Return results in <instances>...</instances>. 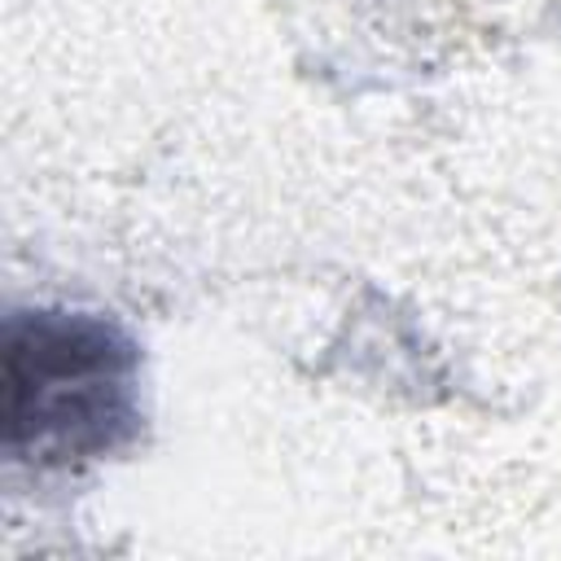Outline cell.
Returning a JSON list of instances; mask_svg holds the SVG:
<instances>
[{
    "instance_id": "obj_2",
    "label": "cell",
    "mask_w": 561,
    "mask_h": 561,
    "mask_svg": "<svg viewBox=\"0 0 561 561\" xmlns=\"http://www.w3.org/2000/svg\"><path fill=\"white\" fill-rule=\"evenodd\" d=\"M320 26L377 66L430 70L543 26L561 0H307Z\"/></svg>"
},
{
    "instance_id": "obj_1",
    "label": "cell",
    "mask_w": 561,
    "mask_h": 561,
    "mask_svg": "<svg viewBox=\"0 0 561 561\" xmlns=\"http://www.w3.org/2000/svg\"><path fill=\"white\" fill-rule=\"evenodd\" d=\"M140 346L96 311L4 320V451L39 473L105 460L140 438Z\"/></svg>"
}]
</instances>
